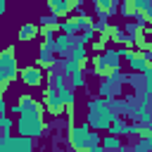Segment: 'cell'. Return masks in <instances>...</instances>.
Returning <instances> with one entry per match:
<instances>
[{
  "mask_svg": "<svg viewBox=\"0 0 152 152\" xmlns=\"http://www.w3.org/2000/svg\"><path fill=\"white\" fill-rule=\"evenodd\" d=\"M116 116V112L109 107L107 97H95L88 100V114H86V124L93 131H107V126L112 124V119Z\"/></svg>",
  "mask_w": 152,
  "mask_h": 152,
  "instance_id": "cell-1",
  "label": "cell"
},
{
  "mask_svg": "<svg viewBox=\"0 0 152 152\" xmlns=\"http://www.w3.org/2000/svg\"><path fill=\"white\" fill-rule=\"evenodd\" d=\"M66 140H69V147L76 150V152H86V150H93L95 145H100V135H97L88 124L76 126L74 121H69Z\"/></svg>",
  "mask_w": 152,
  "mask_h": 152,
  "instance_id": "cell-2",
  "label": "cell"
},
{
  "mask_svg": "<svg viewBox=\"0 0 152 152\" xmlns=\"http://www.w3.org/2000/svg\"><path fill=\"white\" fill-rule=\"evenodd\" d=\"M45 114H19V119L14 121V131L26 138H38L45 133Z\"/></svg>",
  "mask_w": 152,
  "mask_h": 152,
  "instance_id": "cell-3",
  "label": "cell"
},
{
  "mask_svg": "<svg viewBox=\"0 0 152 152\" xmlns=\"http://www.w3.org/2000/svg\"><path fill=\"white\" fill-rule=\"evenodd\" d=\"M17 50L14 45H7L5 50H0V83H12L19 78V64H17Z\"/></svg>",
  "mask_w": 152,
  "mask_h": 152,
  "instance_id": "cell-4",
  "label": "cell"
},
{
  "mask_svg": "<svg viewBox=\"0 0 152 152\" xmlns=\"http://www.w3.org/2000/svg\"><path fill=\"white\" fill-rule=\"evenodd\" d=\"M119 64H121L119 50H100L97 57L93 59V71L104 78V76H109L114 69H119Z\"/></svg>",
  "mask_w": 152,
  "mask_h": 152,
  "instance_id": "cell-5",
  "label": "cell"
},
{
  "mask_svg": "<svg viewBox=\"0 0 152 152\" xmlns=\"http://www.w3.org/2000/svg\"><path fill=\"white\" fill-rule=\"evenodd\" d=\"M119 55L128 62V66L133 69V71H145V69H150V62H152V55H150V50H138V48H133V45H124L121 50H119Z\"/></svg>",
  "mask_w": 152,
  "mask_h": 152,
  "instance_id": "cell-6",
  "label": "cell"
},
{
  "mask_svg": "<svg viewBox=\"0 0 152 152\" xmlns=\"http://www.w3.org/2000/svg\"><path fill=\"white\" fill-rule=\"evenodd\" d=\"M7 109H10L12 114H45L43 102L36 100L33 95H26V93H21L19 100H17L12 107H7Z\"/></svg>",
  "mask_w": 152,
  "mask_h": 152,
  "instance_id": "cell-7",
  "label": "cell"
},
{
  "mask_svg": "<svg viewBox=\"0 0 152 152\" xmlns=\"http://www.w3.org/2000/svg\"><path fill=\"white\" fill-rule=\"evenodd\" d=\"M43 107H45V112L48 114H52V116H62V114H66V107H64V102H62V97H59V93L52 88V86H48L45 90H43Z\"/></svg>",
  "mask_w": 152,
  "mask_h": 152,
  "instance_id": "cell-8",
  "label": "cell"
},
{
  "mask_svg": "<svg viewBox=\"0 0 152 152\" xmlns=\"http://www.w3.org/2000/svg\"><path fill=\"white\" fill-rule=\"evenodd\" d=\"M19 81H21L24 86H28V88H38V86L45 81V74H43V69H40L38 64H31V66H24V69L19 71Z\"/></svg>",
  "mask_w": 152,
  "mask_h": 152,
  "instance_id": "cell-9",
  "label": "cell"
},
{
  "mask_svg": "<svg viewBox=\"0 0 152 152\" xmlns=\"http://www.w3.org/2000/svg\"><path fill=\"white\" fill-rule=\"evenodd\" d=\"M71 45H74V36H69V33H62V31H57V36L52 38V43L48 45L55 55H66L69 50H71Z\"/></svg>",
  "mask_w": 152,
  "mask_h": 152,
  "instance_id": "cell-10",
  "label": "cell"
},
{
  "mask_svg": "<svg viewBox=\"0 0 152 152\" xmlns=\"http://www.w3.org/2000/svg\"><path fill=\"white\" fill-rule=\"evenodd\" d=\"M55 57H57V55L43 43L40 50H38V57H36V64H38L40 69H52V66H55Z\"/></svg>",
  "mask_w": 152,
  "mask_h": 152,
  "instance_id": "cell-11",
  "label": "cell"
},
{
  "mask_svg": "<svg viewBox=\"0 0 152 152\" xmlns=\"http://www.w3.org/2000/svg\"><path fill=\"white\" fill-rule=\"evenodd\" d=\"M38 36H40V26L38 24H31V21H26L24 26H19V33H17V38L21 43H28V40H33Z\"/></svg>",
  "mask_w": 152,
  "mask_h": 152,
  "instance_id": "cell-12",
  "label": "cell"
},
{
  "mask_svg": "<svg viewBox=\"0 0 152 152\" xmlns=\"http://www.w3.org/2000/svg\"><path fill=\"white\" fill-rule=\"evenodd\" d=\"M59 31L62 33H69V36H76L78 31H81V21H78V17H62V21H59Z\"/></svg>",
  "mask_w": 152,
  "mask_h": 152,
  "instance_id": "cell-13",
  "label": "cell"
},
{
  "mask_svg": "<svg viewBox=\"0 0 152 152\" xmlns=\"http://www.w3.org/2000/svg\"><path fill=\"white\" fill-rule=\"evenodd\" d=\"M95 2V10L100 14V19H107L116 12V0H93Z\"/></svg>",
  "mask_w": 152,
  "mask_h": 152,
  "instance_id": "cell-14",
  "label": "cell"
},
{
  "mask_svg": "<svg viewBox=\"0 0 152 152\" xmlns=\"http://www.w3.org/2000/svg\"><path fill=\"white\" fill-rule=\"evenodd\" d=\"M69 52H71V57L78 62V66H81V69H86V64H88V57H86V52H88V50H86V45L76 40V43L71 45V50H69Z\"/></svg>",
  "mask_w": 152,
  "mask_h": 152,
  "instance_id": "cell-15",
  "label": "cell"
},
{
  "mask_svg": "<svg viewBox=\"0 0 152 152\" xmlns=\"http://www.w3.org/2000/svg\"><path fill=\"white\" fill-rule=\"evenodd\" d=\"M100 147H102V150H121V147H124V142H121V135H114V133L104 135V138L100 140Z\"/></svg>",
  "mask_w": 152,
  "mask_h": 152,
  "instance_id": "cell-16",
  "label": "cell"
},
{
  "mask_svg": "<svg viewBox=\"0 0 152 152\" xmlns=\"http://www.w3.org/2000/svg\"><path fill=\"white\" fill-rule=\"evenodd\" d=\"M126 128H128V124H126L119 114H116V116L112 119V124L107 126V131H109V133H114V135H126Z\"/></svg>",
  "mask_w": 152,
  "mask_h": 152,
  "instance_id": "cell-17",
  "label": "cell"
},
{
  "mask_svg": "<svg viewBox=\"0 0 152 152\" xmlns=\"http://www.w3.org/2000/svg\"><path fill=\"white\" fill-rule=\"evenodd\" d=\"M116 12L124 14L126 19H133V0H116Z\"/></svg>",
  "mask_w": 152,
  "mask_h": 152,
  "instance_id": "cell-18",
  "label": "cell"
},
{
  "mask_svg": "<svg viewBox=\"0 0 152 152\" xmlns=\"http://www.w3.org/2000/svg\"><path fill=\"white\" fill-rule=\"evenodd\" d=\"M74 71H83V69L78 66V62H76L74 57H66V59L62 62V74H64V78H66V76H71Z\"/></svg>",
  "mask_w": 152,
  "mask_h": 152,
  "instance_id": "cell-19",
  "label": "cell"
},
{
  "mask_svg": "<svg viewBox=\"0 0 152 152\" xmlns=\"http://www.w3.org/2000/svg\"><path fill=\"white\" fill-rule=\"evenodd\" d=\"M66 83H69L74 90H76V88H83V86H86V74H83V71H74L71 76H66Z\"/></svg>",
  "mask_w": 152,
  "mask_h": 152,
  "instance_id": "cell-20",
  "label": "cell"
},
{
  "mask_svg": "<svg viewBox=\"0 0 152 152\" xmlns=\"http://www.w3.org/2000/svg\"><path fill=\"white\" fill-rule=\"evenodd\" d=\"M12 128H14V121H12L7 114H2V116H0V131H2V133H10Z\"/></svg>",
  "mask_w": 152,
  "mask_h": 152,
  "instance_id": "cell-21",
  "label": "cell"
},
{
  "mask_svg": "<svg viewBox=\"0 0 152 152\" xmlns=\"http://www.w3.org/2000/svg\"><path fill=\"white\" fill-rule=\"evenodd\" d=\"M145 150H152V138H140V142L133 147V152H145Z\"/></svg>",
  "mask_w": 152,
  "mask_h": 152,
  "instance_id": "cell-22",
  "label": "cell"
},
{
  "mask_svg": "<svg viewBox=\"0 0 152 152\" xmlns=\"http://www.w3.org/2000/svg\"><path fill=\"white\" fill-rule=\"evenodd\" d=\"M93 36H95V28H86V31L81 33V38H78V43H83V45H88V43L93 40Z\"/></svg>",
  "mask_w": 152,
  "mask_h": 152,
  "instance_id": "cell-23",
  "label": "cell"
},
{
  "mask_svg": "<svg viewBox=\"0 0 152 152\" xmlns=\"http://www.w3.org/2000/svg\"><path fill=\"white\" fill-rule=\"evenodd\" d=\"M2 114H7V102H5V97L0 95V116Z\"/></svg>",
  "mask_w": 152,
  "mask_h": 152,
  "instance_id": "cell-24",
  "label": "cell"
},
{
  "mask_svg": "<svg viewBox=\"0 0 152 152\" xmlns=\"http://www.w3.org/2000/svg\"><path fill=\"white\" fill-rule=\"evenodd\" d=\"M5 12H7V0H0V19H2Z\"/></svg>",
  "mask_w": 152,
  "mask_h": 152,
  "instance_id": "cell-25",
  "label": "cell"
},
{
  "mask_svg": "<svg viewBox=\"0 0 152 152\" xmlns=\"http://www.w3.org/2000/svg\"><path fill=\"white\" fill-rule=\"evenodd\" d=\"M5 90H7V83H0V95H5Z\"/></svg>",
  "mask_w": 152,
  "mask_h": 152,
  "instance_id": "cell-26",
  "label": "cell"
},
{
  "mask_svg": "<svg viewBox=\"0 0 152 152\" xmlns=\"http://www.w3.org/2000/svg\"><path fill=\"white\" fill-rule=\"evenodd\" d=\"M45 2H48V5H50V2H52V0H45Z\"/></svg>",
  "mask_w": 152,
  "mask_h": 152,
  "instance_id": "cell-27",
  "label": "cell"
}]
</instances>
